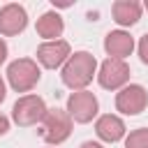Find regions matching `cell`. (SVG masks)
<instances>
[{"instance_id":"cell-1","label":"cell","mask_w":148,"mask_h":148,"mask_svg":"<svg viewBox=\"0 0 148 148\" xmlns=\"http://www.w3.org/2000/svg\"><path fill=\"white\" fill-rule=\"evenodd\" d=\"M62 83L67 88H72L74 92L76 90H86V86L97 76V60L92 53L88 51H76L69 56V60L62 65Z\"/></svg>"},{"instance_id":"cell-2","label":"cell","mask_w":148,"mask_h":148,"mask_svg":"<svg viewBox=\"0 0 148 148\" xmlns=\"http://www.w3.org/2000/svg\"><path fill=\"white\" fill-rule=\"evenodd\" d=\"M42 72H39V65L37 60L32 58H18L14 62L7 65V81L9 86L16 90V92H28L37 86Z\"/></svg>"},{"instance_id":"cell-3","label":"cell","mask_w":148,"mask_h":148,"mask_svg":"<svg viewBox=\"0 0 148 148\" xmlns=\"http://www.w3.org/2000/svg\"><path fill=\"white\" fill-rule=\"evenodd\" d=\"M72 118L65 109H49L42 120V139L49 146H60L72 134Z\"/></svg>"},{"instance_id":"cell-4","label":"cell","mask_w":148,"mask_h":148,"mask_svg":"<svg viewBox=\"0 0 148 148\" xmlns=\"http://www.w3.org/2000/svg\"><path fill=\"white\" fill-rule=\"evenodd\" d=\"M46 111H49L46 102L39 95H23L12 106V120L18 127H30V125L42 123L44 116H46Z\"/></svg>"},{"instance_id":"cell-5","label":"cell","mask_w":148,"mask_h":148,"mask_svg":"<svg viewBox=\"0 0 148 148\" xmlns=\"http://www.w3.org/2000/svg\"><path fill=\"white\" fill-rule=\"evenodd\" d=\"M97 81L102 88L106 90H120L127 86L130 81V65L120 58H106L102 65H99V72H97Z\"/></svg>"},{"instance_id":"cell-6","label":"cell","mask_w":148,"mask_h":148,"mask_svg":"<svg viewBox=\"0 0 148 148\" xmlns=\"http://www.w3.org/2000/svg\"><path fill=\"white\" fill-rule=\"evenodd\" d=\"M65 111L69 113V118H72L74 123L86 125V123H90V120L97 116L99 104H97V97H95L92 92H88V90H76V92H72V95L67 97V109H65Z\"/></svg>"},{"instance_id":"cell-7","label":"cell","mask_w":148,"mask_h":148,"mask_svg":"<svg viewBox=\"0 0 148 148\" xmlns=\"http://www.w3.org/2000/svg\"><path fill=\"white\" fill-rule=\"evenodd\" d=\"M148 106V90L139 83H127L116 92V111L125 116H136Z\"/></svg>"},{"instance_id":"cell-8","label":"cell","mask_w":148,"mask_h":148,"mask_svg":"<svg viewBox=\"0 0 148 148\" xmlns=\"http://www.w3.org/2000/svg\"><path fill=\"white\" fill-rule=\"evenodd\" d=\"M72 56V46L67 39H56V42H44L37 46V62L46 69H58L62 67Z\"/></svg>"},{"instance_id":"cell-9","label":"cell","mask_w":148,"mask_h":148,"mask_svg":"<svg viewBox=\"0 0 148 148\" xmlns=\"http://www.w3.org/2000/svg\"><path fill=\"white\" fill-rule=\"evenodd\" d=\"M28 25V12L16 5V2H9L0 9V35L5 37H14L18 32H23Z\"/></svg>"},{"instance_id":"cell-10","label":"cell","mask_w":148,"mask_h":148,"mask_svg":"<svg viewBox=\"0 0 148 148\" xmlns=\"http://www.w3.org/2000/svg\"><path fill=\"white\" fill-rule=\"evenodd\" d=\"M104 51L109 53V58H120L125 60L127 56H132L134 51V37L127 30H111L104 37Z\"/></svg>"},{"instance_id":"cell-11","label":"cell","mask_w":148,"mask_h":148,"mask_svg":"<svg viewBox=\"0 0 148 148\" xmlns=\"http://www.w3.org/2000/svg\"><path fill=\"white\" fill-rule=\"evenodd\" d=\"M95 132H97V136H99L102 141L116 143V141H120V139L125 136V123H123V118H118V116H113V113H104V116L97 118Z\"/></svg>"},{"instance_id":"cell-12","label":"cell","mask_w":148,"mask_h":148,"mask_svg":"<svg viewBox=\"0 0 148 148\" xmlns=\"http://www.w3.org/2000/svg\"><path fill=\"white\" fill-rule=\"evenodd\" d=\"M141 12H143V5L136 2V0H118V2H113V7H111L113 21H116L118 25H123V28L134 25V23L141 18Z\"/></svg>"},{"instance_id":"cell-13","label":"cell","mask_w":148,"mask_h":148,"mask_svg":"<svg viewBox=\"0 0 148 148\" xmlns=\"http://www.w3.org/2000/svg\"><path fill=\"white\" fill-rule=\"evenodd\" d=\"M35 30H37V35H39L42 39L56 42V39L62 35V30H65V21H62V16H60L58 12H44V14L37 18Z\"/></svg>"},{"instance_id":"cell-14","label":"cell","mask_w":148,"mask_h":148,"mask_svg":"<svg viewBox=\"0 0 148 148\" xmlns=\"http://www.w3.org/2000/svg\"><path fill=\"white\" fill-rule=\"evenodd\" d=\"M125 148H148V127L132 130L125 136Z\"/></svg>"},{"instance_id":"cell-15","label":"cell","mask_w":148,"mask_h":148,"mask_svg":"<svg viewBox=\"0 0 148 148\" xmlns=\"http://www.w3.org/2000/svg\"><path fill=\"white\" fill-rule=\"evenodd\" d=\"M136 49H139V58H141V62L148 65V32L139 39V46H136Z\"/></svg>"},{"instance_id":"cell-16","label":"cell","mask_w":148,"mask_h":148,"mask_svg":"<svg viewBox=\"0 0 148 148\" xmlns=\"http://www.w3.org/2000/svg\"><path fill=\"white\" fill-rule=\"evenodd\" d=\"M7 132H9V118L0 113V136H2V134H7Z\"/></svg>"},{"instance_id":"cell-17","label":"cell","mask_w":148,"mask_h":148,"mask_svg":"<svg viewBox=\"0 0 148 148\" xmlns=\"http://www.w3.org/2000/svg\"><path fill=\"white\" fill-rule=\"evenodd\" d=\"M7 53H9V49H7V42L0 37V65L7 60Z\"/></svg>"},{"instance_id":"cell-18","label":"cell","mask_w":148,"mask_h":148,"mask_svg":"<svg viewBox=\"0 0 148 148\" xmlns=\"http://www.w3.org/2000/svg\"><path fill=\"white\" fill-rule=\"evenodd\" d=\"M5 97H7V86H5V81H2V76H0V104L5 102Z\"/></svg>"},{"instance_id":"cell-19","label":"cell","mask_w":148,"mask_h":148,"mask_svg":"<svg viewBox=\"0 0 148 148\" xmlns=\"http://www.w3.org/2000/svg\"><path fill=\"white\" fill-rule=\"evenodd\" d=\"M79 148H102V143H97V141H83Z\"/></svg>"},{"instance_id":"cell-20","label":"cell","mask_w":148,"mask_h":148,"mask_svg":"<svg viewBox=\"0 0 148 148\" xmlns=\"http://www.w3.org/2000/svg\"><path fill=\"white\" fill-rule=\"evenodd\" d=\"M143 9H146V12H148V0H146V2H143Z\"/></svg>"}]
</instances>
